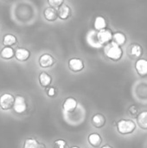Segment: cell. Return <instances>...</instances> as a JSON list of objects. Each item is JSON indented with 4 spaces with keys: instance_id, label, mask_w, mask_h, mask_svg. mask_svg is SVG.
Segmentation results:
<instances>
[{
    "instance_id": "obj_15",
    "label": "cell",
    "mask_w": 147,
    "mask_h": 148,
    "mask_svg": "<svg viewBox=\"0 0 147 148\" xmlns=\"http://www.w3.org/2000/svg\"><path fill=\"white\" fill-rule=\"evenodd\" d=\"M88 143L93 147L95 148L99 147L101 145V143H102V138H101V136L99 134H96V133L90 134L88 135Z\"/></svg>"
},
{
    "instance_id": "obj_9",
    "label": "cell",
    "mask_w": 147,
    "mask_h": 148,
    "mask_svg": "<svg viewBox=\"0 0 147 148\" xmlns=\"http://www.w3.org/2000/svg\"><path fill=\"white\" fill-rule=\"evenodd\" d=\"M85 65L84 62L80 58H71L70 60H68V68L71 71L73 72H80L84 69Z\"/></svg>"
},
{
    "instance_id": "obj_28",
    "label": "cell",
    "mask_w": 147,
    "mask_h": 148,
    "mask_svg": "<svg viewBox=\"0 0 147 148\" xmlns=\"http://www.w3.org/2000/svg\"><path fill=\"white\" fill-rule=\"evenodd\" d=\"M70 148H80L79 147H77V146H74V147H71Z\"/></svg>"
},
{
    "instance_id": "obj_14",
    "label": "cell",
    "mask_w": 147,
    "mask_h": 148,
    "mask_svg": "<svg viewBox=\"0 0 147 148\" xmlns=\"http://www.w3.org/2000/svg\"><path fill=\"white\" fill-rule=\"evenodd\" d=\"M43 16L47 21L49 22H55L58 18V13L57 10L52 8V7H48L44 10L43 11Z\"/></svg>"
},
{
    "instance_id": "obj_25",
    "label": "cell",
    "mask_w": 147,
    "mask_h": 148,
    "mask_svg": "<svg viewBox=\"0 0 147 148\" xmlns=\"http://www.w3.org/2000/svg\"><path fill=\"white\" fill-rule=\"evenodd\" d=\"M128 112L132 116H136L139 114V108L136 105H131L128 108Z\"/></svg>"
},
{
    "instance_id": "obj_5",
    "label": "cell",
    "mask_w": 147,
    "mask_h": 148,
    "mask_svg": "<svg viewBox=\"0 0 147 148\" xmlns=\"http://www.w3.org/2000/svg\"><path fill=\"white\" fill-rule=\"evenodd\" d=\"M143 53H144L143 48L139 43H132L127 48V55L133 60H136V61L139 60V58H141Z\"/></svg>"
},
{
    "instance_id": "obj_18",
    "label": "cell",
    "mask_w": 147,
    "mask_h": 148,
    "mask_svg": "<svg viewBox=\"0 0 147 148\" xmlns=\"http://www.w3.org/2000/svg\"><path fill=\"white\" fill-rule=\"evenodd\" d=\"M137 125L144 130H147V110L140 112L137 115Z\"/></svg>"
},
{
    "instance_id": "obj_3",
    "label": "cell",
    "mask_w": 147,
    "mask_h": 148,
    "mask_svg": "<svg viewBox=\"0 0 147 148\" xmlns=\"http://www.w3.org/2000/svg\"><path fill=\"white\" fill-rule=\"evenodd\" d=\"M113 32L109 29H105L102 30H100L96 33V39L100 45H106L112 42L113 39Z\"/></svg>"
},
{
    "instance_id": "obj_8",
    "label": "cell",
    "mask_w": 147,
    "mask_h": 148,
    "mask_svg": "<svg viewBox=\"0 0 147 148\" xmlns=\"http://www.w3.org/2000/svg\"><path fill=\"white\" fill-rule=\"evenodd\" d=\"M78 106V101L73 97H68L62 102V108L67 113H73Z\"/></svg>"
},
{
    "instance_id": "obj_16",
    "label": "cell",
    "mask_w": 147,
    "mask_h": 148,
    "mask_svg": "<svg viewBox=\"0 0 147 148\" xmlns=\"http://www.w3.org/2000/svg\"><path fill=\"white\" fill-rule=\"evenodd\" d=\"M126 36L120 31H117L115 33L113 34V39L112 42H113L114 43H116L117 45H119L120 47L123 46L126 42Z\"/></svg>"
},
{
    "instance_id": "obj_27",
    "label": "cell",
    "mask_w": 147,
    "mask_h": 148,
    "mask_svg": "<svg viewBox=\"0 0 147 148\" xmlns=\"http://www.w3.org/2000/svg\"><path fill=\"white\" fill-rule=\"evenodd\" d=\"M101 148H113V147H111L110 145H105V146L101 147Z\"/></svg>"
},
{
    "instance_id": "obj_6",
    "label": "cell",
    "mask_w": 147,
    "mask_h": 148,
    "mask_svg": "<svg viewBox=\"0 0 147 148\" xmlns=\"http://www.w3.org/2000/svg\"><path fill=\"white\" fill-rule=\"evenodd\" d=\"M27 108H28V106H27L25 98L22 95H16L15 97L14 105H13L14 111L18 114H22L27 111Z\"/></svg>"
},
{
    "instance_id": "obj_23",
    "label": "cell",
    "mask_w": 147,
    "mask_h": 148,
    "mask_svg": "<svg viewBox=\"0 0 147 148\" xmlns=\"http://www.w3.org/2000/svg\"><path fill=\"white\" fill-rule=\"evenodd\" d=\"M48 3L49 4L50 7H52V8L57 10L62 4L64 3V2H63L62 0H49V1H48Z\"/></svg>"
},
{
    "instance_id": "obj_2",
    "label": "cell",
    "mask_w": 147,
    "mask_h": 148,
    "mask_svg": "<svg viewBox=\"0 0 147 148\" xmlns=\"http://www.w3.org/2000/svg\"><path fill=\"white\" fill-rule=\"evenodd\" d=\"M137 125L132 120L121 119L116 123V128L119 134L122 135H127L133 134L136 130Z\"/></svg>"
},
{
    "instance_id": "obj_24",
    "label": "cell",
    "mask_w": 147,
    "mask_h": 148,
    "mask_svg": "<svg viewBox=\"0 0 147 148\" xmlns=\"http://www.w3.org/2000/svg\"><path fill=\"white\" fill-rule=\"evenodd\" d=\"M54 148H66L67 147V142L64 140H55L53 144Z\"/></svg>"
},
{
    "instance_id": "obj_7",
    "label": "cell",
    "mask_w": 147,
    "mask_h": 148,
    "mask_svg": "<svg viewBox=\"0 0 147 148\" xmlns=\"http://www.w3.org/2000/svg\"><path fill=\"white\" fill-rule=\"evenodd\" d=\"M135 69L137 74L140 77H146L147 76V59L146 58H139L135 62Z\"/></svg>"
},
{
    "instance_id": "obj_17",
    "label": "cell",
    "mask_w": 147,
    "mask_h": 148,
    "mask_svg": "<svg viewBox=\"0 0 147 148\" xmlns=\"http://www.w3.org/2000/svg\"><path fill=\"white\" fill-rule=\"evenodd\" d=\"M23 148H46L43 143L38 142L34 138H27L24 140Z\"/></svg>"
},
{
    "instance_id": "obj_20",
    "label": "cell",
    "mask_w": 147,
    "mask_h": 148,
    "mask_svg": "<svg viewBox=\"0 0 147 148\" xmlns=\"http://www.w3.org/2000/svg\"><path fill=\"white\" fill-rule=\"evenodd\" d=\"M107 21L103 16H98L95 17L94 22V28L95 30L100 31V30L105 29H107Z\"/></svg>"
},
{
    "instance_id": "obj_22",
    "label": "cell",
    "mask_w": 147,
    "mask_h": 148,
    "mask_svg": "<svg viewBox=\"0 0 147 148\" xmlns=\"http://www.w3.org/2000/svg\"><path fill=\"white\" fill-rule=\"evenodd\" d=\"M0 56L4 60H10L15 56V51L12 48L4 47L3 49H2V50L0 52Z\"/></svg>"
},
{
    "instance_id": "obj_13",
    "label": "cell",
    "mask_w": 147,
    "mask_h": 148,
    "mask_svg": "<svg viewBox=\"0 0 147 148\" xmlns=\"http://www.w3.org/2000/svg\"><path fill=\"white\" fill-rule=\"evenodd\" d=\"M58 17L62 20H67L71 16V9L68 5L63 3L57 9Z\"/></svg>"
},
{
    "instance_id": "obj_10",
    "label": "cell",
    "mask_w": 147,
    "mask_h": 148,
    "mask_svg": "<svg viewBox=\"0 0 147 148\" xmlns=\"http://www.w3.org/2000/svg\"><path fill=\"white\" fill-rule=\"evenodd\" d=\"M55 64L54 57L49 54H43L39 57V65L42 68H50Z\"/></svg>"
},
{
    "instance_id": "obj_4",
    "label": "cell",
    "mask_w": 147,
    "mask_h": 148,
    "mask_svg": "<svg viewBox=\"0 0 147 148\" xmlns=\"http://www.w3.org/2000/svg\"><path fill=\"white\" fill-rule=\"evenodd\" d=\"M15 97L8 93H4L0 95V108L4 111L10 110L13 108Z\"/></svg>"
},
{
    "instance_id": "obj_19",
    "label": "cell",
    "mask_w": 147,
    "mask_h": 148,
    "mask_svg": "<svg viewBox=\"0 0 147 148\" xmlns=\"http://www.w3.org/2000/svg\"><path fill=\"white\" fill-rule=\"evenodd\" d=\"M38 80H39V83L41 85V87L42 88H49V85L51 84V82H52V78L51 76L47 74L46 72H42L40 73L39 75V77H38Z\"/></svg>"
},
{
    "instance_id": "obj_26",
    "label": "cell",
    "mask_w": 147,
    "mask_h": 148,
    "mask_svg": "<svg viewBox=\"0 0 147 148\" xmlns=\"http://www.w3.org/2000/svg\"><path fill=\"white\" fill-rule=\"evenodd\" d=\"M56 95V89L53 87H49L47 88V95L49 97H54Z\"/></svg>"
},
{
    "instance_id": "obj_11",
    "label": "cell",
    "mask_w": 147,
    "mask_h": 148,
    "mask_svg": "<svg viewBox=\"0 0 147 148\" xmlns=\"http://www.w3.org/2000/svg\"><path fill=\"white\" fill-rule=\"evenodd\" d=\"M30 57V52L24 48H19L15 51V58L19 62H26Z\"/></svg>"
},
{
    "instance_id": "obj_12",
    "label": "cell",
    "mask_w": 147,
    "mask_h": 148,
    "mask_svg": "<svg viewBox=\"0 0 147 148\" xmlns=\"http://www.w3.org/2000/svg\"><path fill=\"white\" fill-rule=\"evenodd\" d=\"M92 125L96 128H102L107 122L106 117L102 114H96L92 117Z\"/></svg>"
},
{
    "instance_id": "obj_1",
    "label": "cell",
    "mask_w": 147,
    "mask_h": 148,
    "mask_svg": "<svg viewBox=\"0 0 147 148\" xmlns=\"http://www.w3.org/2000/svg\"><path fill=\"white\" fill-rule=\"evenodd\" d=\"M103 52L107 58L113 62L120 61L123 56V49L113 42H110L109 43L106 44L104 46Z\"/></svg>"
},
{
    "instance_id": "obj_21",
    "label": "cell",
    "mask_w": 147,
    "mask_h": 148,
    "mask_svg": "<svg viewBox=\"0 0 147 148\" xmlns=\"http://www.w3.org/2000/svg\"><path fill=\"white\" fill-rule=\"evenodd\" d=\"M16 42H17L16 37L12 34H6L3 37V44L4 47L11 48L13 45H15L16 43Z\"/></svg>"
}]
</instances>
